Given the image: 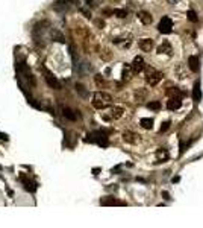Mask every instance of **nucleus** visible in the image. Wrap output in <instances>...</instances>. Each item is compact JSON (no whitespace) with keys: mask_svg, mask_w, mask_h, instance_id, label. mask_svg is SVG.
<instances>
[{"mask_svg":"<svg viewBox=\"0 0 203 228\" xmlns=\"http://www.w3.org/2000/svg\"><path fill=\"white\" fill-rule=\"evenodd\" d=\"M112 102V96L105 93V91H97L94 93V100H92V107L97 110H105L111 105Z\"/></svg>","mask_w":203,"mask_h":228,"instance_id":"nucleus-1","label":"nucleus"},{"mask_svg":"<svg viewBox=\"0 0 203 228\" xmlns=\"http://www.w3.org/2000/svg\"><path fill=\"white\" fill-rule=\"evenodd\" d=\"M162 78H164V73L156 72L155 69H149V70H147V75H146V82H147L149 85L155 87V85H158V82H159Z\"/></svg>","mask_w":203,"mask_h":228,"instance_id":"nucleus-2","label":"nucleus"},{"mask_svg":"<svg viewBox=\"0 0 203 228\" xmlns=\"http://www.w3.org/2000/svg\"><path fill=\"white\" fill-rule=\"evenodd\" d=\"M20 181L23 184V187H24V190H27V192H31V193H34V192H37V189H38V184L37 181H34V180H31L29 177H26V175H20Z\"/></svg>","mask_w":203,"mask_h":228,"instance_id":"nucleus-3","label":"nucleus"},{"mask_svg":"<svg viewBox=\"0 0 203 228\" xmlns=\"http://www.w3.org/2000/svg\"><path fill=\"white\" fill-rule=\"evenodd\" d=\"M44 78H45V82H47V85H49L50 88H53V90H61V82H59V79H58L56 76H53L50 72L44 70Z\"/></svg>","mask_w":203,"mask_h":228,"instance_id":"nucleus-4","label":"nucleus"},{"mask_svg":"<svg viewBox=\"0 0 203 228\" xmlns=\"http://www.w3.org/2000/svg\"><path fill=\"white\" fill-rule=\"evenodd\" d=\"M173 29V21L170 17H162L161 21H159V26H158V31L161 34H170Z\"/></svg>","mask_w":203,"mask_h":228,"instance_id":"nucleus-5","label":"nucleus"},{"mask_svg":"<svg viewBox=\"0 0 203 228\" xmlns=\"http://www.w3.org/2000/svg\"><path fill=\"white\" fill-rule=\"evenodd\" d=\"M144 59L141 58V56H135L133 58V61H132V65H130V69H132V72L133 73H141L143 70H144Z\"/></svg>","mask_w":203,"mask_h":228,"instance_id":"nucleus-6","label":"nucleus"},{"mask_svg":"<svg viewBox=\"0 0 203 228\" xmlns=\"http://www.w3.org/2000/svg\"><path fill=\"white\" fill-rule=\"evenodd\" d=\"M180 107H182V99H180V96H173V97L167 102V108L171 110V111L179 110Z\"/></svg>","mask_w":203,"mask_h":228,"instance_id":"nucleus-7","label":"nucleus"},{"mask_svg":"<svg viewBox=\"0 0 203 228\" xmlns=\"http://www.w3.org/2000/svg\"><path fill=\"white\" fill-rule=\"evenodd\" d=\"M140 49L143 50V52H150L152 49H153V40H150V38H143V40H140Z\"/></svg>","mask_w":203,"mask_h":228,"instance_id":"nucleus-8","label":"nucleus"},{"mask_svg":"<svg viewBox=\"0 0 203 228\" xmlns=\"http://www.w3.org/2000/svg\"><path fill=\"white\" fill-rule=\"evenodd\" d=\"M138 18H140V21L143 23V24H152V21H153V17L149 14V12H146V11H141V12H138Z\"/></svg>","mask_w":203,"mask_h":228,"instance_id":"nucleus-9","label":"nucleus"},{"mask_svg":"<svg viewBox=\"0 0 203 228\" xmlns=\"http://www.w3.org/2000/svg\"><path fill=\"white\" fill-rule=\"evenodd\" d=\"M188 67H190L193 72H197L199 67H200V61H199V58L194 56V55H191V56L188 58Z\"/></svg>","mask_w":203,"mask_h":228,"instance_id":"nucleus-10","label":"nucleus"},{"mask_svg":"<svg viewBox=\"0 0 203 228\" xmlns=\"http://www.w3.org/2000/svg\"><path fill=\"white\" fill-rule=\"evenodd\" d=\"M62 114H64L65 119H68V120H71V122H74V120L78 119L76 111H73L71 108H64V110H62Z\"/></svg>","mask_w":203,"mask_h":228,"instance_id":"nucleus-11","label":"nucleus"},{"mask_svg":"<svg viewBox=\"0 0 203 228\" xmlns=\"http://www.w3.org/2000/svg\"><path fill=\"white\" fill-rule=\"evenodd\" d=\"M100 204H102V205H124V202L117 201V199H114V198H111V196H108L106 199H102Z\"/></svg>","mask_w":203,"mask_h":228,"instance_id":"nucleus-12","label":"nucleus"},{"mask_svg":"<svg viewBox=\"0 0 203 228\" xmlns=\"http://www.w3.org/2000/svg\"><path fill=\"white\" fill-rule=\"evenodd\" d=\"M171 52H173V49H171V46L168 41H164L162 44L158 47V53H165V55H171Z\"/></svg>","mask_w":203,"mask_h":228,"instance_id":"nucleus-13","label":"nucleus"},{"mask_svg":"<svg viewBox=\"0 0 203 228\" xmlns=\"http://www.w3.org/2000/svg\"><path fill=\"white\" fill-rule=\"evenodd\" d=\"M193 97H194V100H197V102L202 99V90H200V82H199V81L194 84V88H193Z\"/></svg>","mask_w":203,"mask_h":228,"instance_id":"nucleus-14","label":"nucleus"},{"mask_svg":"<svg viewBox=\"0 0 203 228\" xmlns=\"http://www.w3.org/2000/svg\"><path fill=\"white\" fill-rule=\"evenodd\" d=\"M140 123H141V126H143L144 129H152V128H153V120H152L150 117H143V119L140 120Z\"/></svg>","mask_w":203,"mask_h":228,"instance_id":"nucleus-15","label":"nucleus"},{"mask_svg":"<svg viewBox=\"0 0 203 228\" xmlns=\"http://www.w3.org/2000/svg\"><path fill=\"white\" fill-rule=\"evenodd\" d=\"M52 38H53V41H58V43H65L64 35H62L61 32H58V31H52Z\"/></svg>","mask_w":203,"mask_h":228,"instance_id":"nucleus-16","label":"nucleus"},{"mask_svg":"<svg viewBox=\"0 0 203 228\" xmlns=\"http://www.w3.org/2000/svg\"><path fill=\"white\" fill-rule=\"evenodd\" d=\"M121 116H123V108L115 107V108L111 110V117H112V119H120Z\"/></svg>","mask_w":203,"mask_h":228,"instance_id":"nucleus-17","label":"nucleus"},{"mask_svg":"<svg viewBox=\"0 0 203 228\" xmlns=\"http://www.w3.org/2000/svg\"><path fill=\"white\" fill-rule=\"evenodd\" d=\"M76 91L81 94V97H88L89 96V93H88V90L82 85V84H76Z\"/></svg>","mask_w":203,"mask_h":228,"instance_id":"nucleus-18","label":"nucleus"},{"mask_svg":"<svg viewBox=\"0 0 203 228\" xmlns=\"http://www.w3.org/2000/svg\"><path fill=\"white\" fill-rule=\"evenodd\" d=\"M133 137H135V134H133V133H130V131H126V133L123 134V140H124V141H127V143H135L136 140H135Z\"/></svg>","mask_w":203,"mask_h":228,"instance_id":"nucleus-19","label":"nucleus"},{"mask_svg":"<svg viewBox=\"0 0 203 228\" xmlns=\"http://www.w3.org/2000/svg\"><path fill=\"white\" fill-rule=\"evenodd\" d=\"M187 15H188V20H190V21H193V23H197V21H199V17H197V14H196L193 9H190V11L187 12Z\"/></svg>","mask_w":203,"mask_h":228,"instance_id":"nucleus-20","label":"nucleus"},{"mask_svg":"<svg viewBox=\"0 0 203 228\" xmlns=\"http://www.w3.org/2000/svg\"><path fill=\"white\" fill-rule=\"evenodd\" d=\"M147 107H149L150 110H153V111H158V110L161 108V102H159V100H152V102L147 103Z\"/></svg>","mask_w":203,"mask_h":228,"instance_id":"nucleus-21","label":"nucleus"},{"mask_svg":"<svg viewBox=\"0 0 203 228\" xmlns=\"http://www.w3.org/2000/svg\"><path fill=\"white\" fill-rule=\"evenodd\" d=\"M129 79H130V69L126 65L123 69V81H129Z\"/></svg>","mask_w":203,"mask_h":228,"instance_id":"nucleus-22","label":"nucleus"},{"mask_svg":"<svg viewBox=\"0 0 203 228\" xmlns=\"http://www.w3.org/2000/svg\"><path fill=\"white\" fill-rule=\"evenodd\" d=\"M114 14H115L118 18H124V17L127 15V11H124V9H114Z\"/></svg>","mask_w":203,"mask_h":228,"instance_id":"nucleus-23","label":"nucleus"},{"mask_svg":"<svg viewBox=\"0 0 203 228\" xmlns=\"http://www.w3.org/2000/svg\"><path fill=\"white\" fill-rule=\"evenodd\" d=\"M144 97H146V91H140V93L135 91V99H136V100H141V99H144Z\"/></svg>","mask_w":203,"mask_h":228,"instance_id":"nucleus-24","label":"nucleus"},{"mask_svg":"<svg viewBox=\"0 0 203 228\" xmlns=\"http://www.w3.org/2000/svg\"><path fill=\"white\" fill-rule=\"evenodd\" d=\"M94 79H96V84H97V85H105V81L102 79V76H100V75H96V78H94Z\"/></svg>","mask_w":203,"mask_h":228,"instance_id":"nucleus-25","label":"nucleus"},{"mask_svg":"<svg viewBox=\"0 0 203 228\" xmlns=\"http://www.w3.org/2000/svg\"><path fill=\"white\" fill-rule=\"evenodd\" d=\"M167 93H168V94H171V96H180V91L177 90L176 87H174V90H167Z\"/></svg>","mask_w":203,"mask_h":228,"instance_id":"nucleus-26","label":"nucleus"},{"mask_svg":"<svg viewBox=\"0 0 203 228\" xmlns=\"http://www.w3.org/2000/svg\"><path fill=\"white\" fill-rule=\"evenodd\" d=\"M168 128H170V122H164V123H162V126H161V129H159V131H161V133H165V131H167Z\"/></svg>","mask_w":203,"mask_h":228,"instance_id":"nucleus-27","label":"nucleus"},{"mask_svg":"<svg viewBox=\"0 0 203 228\" xmlns=\"http://www.w3.org/2000/svg\"><path fill=\"white\" fill-rule=\"evenodd\" d=\"M6 193H8V195H9V196H11V198H12V196H14V192H12V190H11V189H9V187H6Z\"/></svg>","mask_w":203,"mask_h":228,"instance_id":"nucleus-28","label":"nucleus"},{"mask_svg":"<svg viewBox=\"0 0 203 228\" xmlns=\"http://www.w3.org/2000/svg\"><path fill=\"white\" fill-rule=\"evenodd\" d=\"M162 196H164V198H165V199H167V201L170 199V195H168L167 192H162Z\"/></svg>","mask_w":203,"mask_h":228,"instance_id":"nucleus-29","label":"nucleus"},{"mask_svg":"<svg viewBox=\"0 0 203 228\" xmlns=\"http://www.w3.org/2000/svg\"><path fill=\"white\" fill-rule=\"evenodd\" d=\"M0 138H2V140H8V137H6V134H2V133H0Z\"/></svg>","mask_w":203,"mask_h":228,"instance_id":"nucleus-30","label":"nucleus"},{"mask_svg":"<svg viewBox=\"0 0 203 228\" xmlns=\"http://www.w3.org/2000/svg\"><path fill=\"white\" fill-rule=\"evenodd\" d=\"M92 2H94V0H86V3H88L89 6H94V3H92Z\"/></svg>","mask_w":203,"mask_h":228,"instance_id":"nucleus-31","label":"nucleus"}]
</instances>
